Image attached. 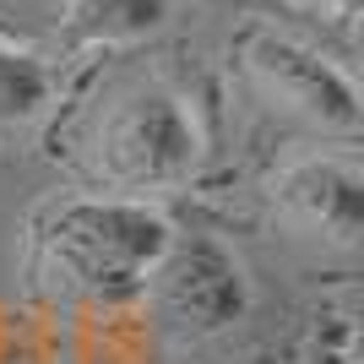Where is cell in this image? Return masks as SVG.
I'll return each instance as SVG.
<instances>
[{
	"instance_id": "8",
	"label": "cell",
	"mask_w": 364,
	"mask_h": 364,
	"mask_svg": "<svg viewBox=\"0 0 364 364\" xmlns=\"http://www.w3.org/2000/svg\"><path fill=\"white\" fill-rule=\"evenodd\" d=\"M316 6L332 16L337 28H353V16H359V0H316Z\"/></svg>"
},
{
	"instance_id": "3",
	"label": "cell",
	"mask_w": 364,
	"mask_h": 364,
	"mask_svg": "<svg viewBox=\"0 0 364 364\" xmlns=\"http://www.w3.org/2000/svg\"><path fill=\"white\" fill-rule=\"evenodd\" d=\"M245 60L256 71V82L289 114L321 125V131H353L359 125V92H353V82L337 65H326L316 49L294 44L283 33H250Z\"/></svg>"
},
{
	"instance_id": "5",
	"label": "cell",
	"mask_w": 364,
	"mask_h": 364,
	"mask_svg": "<svg viewBox=\"0 0 364 364\" xmlns=\"http://www.w3.org/2000/svg\"><path fill=\"white\" fill-rule=\"evenodd\" d=\"M277 207L299 234L353 250L364 234V174L353 158H304L277 180Z\"/></svg>"
},
{
	"instance_id": "4",
	"label": "cell",
	"mask_w": 364,
	"mask_h": 364,
	"mask_svg": "<svg viewBox=\"0 0 364 364\" xmlns=\"http://www.w3.org/2000/svg\"><path fill=\"white\" fill-rule=\"evenodd\" d=\"M158 299L185 332H223L245 316V272L218 240L168 245L158 261Z\"/></svg>"
},
{
	"instance_id": "6",
	"label": "cell",
	"mask_w": 364,
	"mask_h": 364,
	"mask_svg": "<svg viewBox=\"0 0 364 364\" xmlns=\"http://www.w3.org/2000/svg\"><path fill=\"white\" fill-rule=\"evenodd\" d=\"M168 22V0H71L65 44H136Z\"/></svg>"
},
{
	"instance_id": "7",
	"label": "cell",
	"mask_w": 364,
	"mask_h": 364,
	"mask_svg": "<svg viewBox=\"0 0 364 364\" xmlns=\"http://www.w3.org/2000/svg\"><path fill=\"white\" fill-rule=\"evenodd\" d=\"M55 71H49L33 49H16L0 38V125H22L49 104Z\"/></svg>"
},
{
	"instance_id": "1",
	"label": "cell",
	"mask_w": 364,
	"mask_h": 364,
	"mask_svg": "<svg viewBox=\"0 0 364 364\" xmlns=\"http://www.w3.org/2000/svg\"><path fill=\"white\" fill-rule=\"evenodd\" d=\"M174 245V228L147 201H65L44 228V256L60 272L65 289L92 299H125L136 294L164 250Z\"/></svg>"
},
{
	"instance_id": "2",
	"label": "cell",
	"mask_w": 364,
	"mask_h": 364,
	"mask_svg": "<svg viewBox=\"0 0 364 364\" xmlns=\"http://www.w3.org/2000/svg\"><path fill=\"white\" fill-rule=\"evenodd\" d=\"M98 164L120 191H168L191 180L201 164L196 114L168 87L125 92L98 131Z\"/></svg>"
}]
</instances>
